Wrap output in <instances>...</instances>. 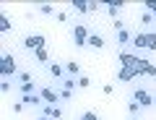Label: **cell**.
Returning a JSON list of instances; mask_svg holds the SVG:
<instances>
[{"instance_id":"30","label":"cell","mask_w":156,"mask_h":120,"mask_svg":"<svg viewBox=\"0 0 156 120\" xmlns=\"http://www.w3.org/2000/svg\"><path fill=\"white\" fill-rule=\"evenodd\" d=\"M11 107H13V112H23V110H26V107H23V104H21V102H13V104H11Z\"/></svg>"},{"instance_id":"2","label":"cell","mask_w":156,"mask_h":120,"mask_svg":"<svg viewBox=\"0 0 156 120\" xmlns=\"http://www.w3.org/2000/svg\"><path fill=\"white\" fill-rule=\"evenodd\" d=\"M138 50H148V52H156V31L154 29H148V31H135L133 37V52Z\"/></svg>"},{"instance_id":"3","label":"cell","mask_w":156,"mask_h":120,"mask_svg":"<svg viewBox=\"0 0 156 120\" xmlns=\"http://www.w3.org/2000/svg\"><path fill=\"white\" fill-rule=\"evenodd\" d=\"M130 99L138 102L143 110H151V107H154V92H151V89H143V86H135L133 92H130Z\"/></svg>"},{"instance_id":"22","label":"cell","mask_w":156,"mask_h":120,"mask_svg":"<svg viewBox=\"0 0 156 120\" xmlns=\"http://www.w3.org/2000/svg\"><path fill=\"white\" fill-rule=\"evenodd\" d=\"M37 11H39V13H42V16H57V13H55V8H52V5H50V3H42V5H39V8H37Z\"/></svg>"},{"instance_id":"6","label":"cell","mask_w":156,"mask_h":120,"mask_svg":"<svg viewBox=\"0 0 156 120\" xmlns=\"http://www.w3.org/2000/svg\"><path fill=\"white\" fill-rule=\"evenodd\" d=\"M21 47H23L26 52H37L39 47H47V39H44L42 34H29V37H23Z\"/></svg>"},{"instance_id":"25","label":"cell","mask_w":156,"mask_h":120,"mask_svg":"<svg viewBox=\"0 0 156 120\" xmlns=\"http://www.w3.org/2000/svg\"><path fill=\"white\" fill-rule=\"evenodd\" d=\"M89 86H91V78L86 73H81L78 76V89H89Z\"/></svg>"},{"instance_id":"27","label":"cell","mask_w":156,"mask_h":120,"mask_svg":"<svg viewBox=\"0 0 156 120\" xmlns=\"http://www.w3.org/2000/svg\"><path fill=\"white\" fill-rule=\"evenodd\" d=\"M143 8H146L148 13H154V16H156V0H146V3H143Z\"/></svg>"},{"instance_id":"28","label":"cell","mask_w":156,"mask_h":120,"mask_svg":"<svg viewBox=\"0 0 156 120\" xmlns=\"http://www.w3.org/2000/svg\"><path fill=\"white\" fill-rule=\"evenodd\" d=\"M55 18H57L60 24H68V18H70V16H68L65 11H57V16H55Z\"/></svg>"},{"instance_id":"4","label":"cell","mask_w":156,"mask_h":120,"mask_svg":"<svg viewBox=\"0 0 156 120\" xmlns=\"http://www.w3.org/2000/svg\"><path fill=\"white\" fill-rule=\"evenodd\" d=\"M0 73L3 78H16L18 76V63H16V55L13 52H5L3 60H0Z\"/></svg>"},{"instance_id":"21","label":"cell","mask_w":156,"mask_h":120,"mask_svg":"<svg viewBox=\"0 0 156 120\" xmlns=\"http://www.w3.org/2000/svg\"><path fill=\"white\" fill-rule=\"evenodd\" d=\"M13 86H18L13 78H3V81H0V92H3V94H8V92H13Z\"/></svg>"},{"instance_id":"29","label":"cell","mask_w":156,"mask_h":120,"mask_svg":"<svg viewBox=\"0 0 156 120\" xmlns=\"http://www.w3.org/2000/svg\"><path fill=\"white\" fill-rule=\"evenodd\" d=\"M112 29H115V31H122V29H125V24L120 21V18H115V21H112Z\"/></svg>"},{"instance_id":"7","label":"cell","mask_w":156,"mask_h":120,"mask_svg":"<svg viewBox=\"0 0 156 120\" xmlns=\"http://www.w3.org/2000/svg\"><path fill=\"white\" fill-rule=\"evenodd\" d=\"M42 115H47L50 120H62L65 118V112H62V104H42Z\"/></svg>"},{"instance_id":"12","label":"cell","mask_w":156,"mask_h":120,"mask_svg":"<svg viewBox=\"0 0 156 120\" xmlns=\"http://www.w3.org/2000/svg\"><path fill=\"white\" fill-rule=\"evenodd\" d=\"M47 76L55 78V81H62V78H65V68L57 65V63H50V65H47Z\"/></svg>"},{"instance_id":"16","label":"cell","mask_w":156,"mask_h":120,"mask_svg":"<svg viewBox=\"0 0 156 120\" xmlns=\"http://www.w3.org/2000/svg\"><path fill=\"white\" fill-rule=\"evenodd\" d=\"M65 73L70 76V78H78V76H81V65H78L76 60H68L65 63Z\"/></svg>"},{"instance_id":"1","label":"cell","mask_w":156,"mask_h":120,"mask_svg":"<svg viewBox=\"0 0 156 120\" xmlns=\"http://www.w3.org/2000/svg\"><path fill=\"white\" fill-rule=\"evenodd\" d=\"M70 37H73V45H76L78 50H86V47H89V37H91L89 24H86V21H73Z\"/></svg>"},{"instance_id":"19","label":"cell","mask_w":156,"mask_h":120,"mask_svg":"<svg viewBox=\"0 0 156 120\" xmlns=\"http://www.w3.org/2000/svg\"><path fill=\"white\" fill-rule=\"evenodd\" d=\"M107 13H109V18H112V21H115V18H117V13H120V8H122V3H107Z\"/></svg>"},{"instance_id":"17","label":"cell","mask_w":156,"mask_h":120,"mask_svg":"<svg viewBox=\"0 0 156 120\" xmlns=\"http://www.w3.org/2000/svg\"><path fill=\"white\" fill-rule=\"evenodd\" d=\"M140 24H143L146 31H148V29L156 24V16H154V13H148V11H143V13H140Z\"/></svg>"},{"instance_id":"5","label":"cell","mask_w":156,"mask_h":120,"mask_svg":"<svg viewBox=\"0 0 156 120\" xmlns=\"http://www.w3.org/2000/svg\"><path fill=\"white\" fill-rule=\"evenodd\" d=\"M37 94H39L42 99H44V104H62V99H60V92H57V89H55L52 84H42Z\"/></svg>"},{"instance_id":"20","label":"cell","mask_w":156,"mask_h":120,"mask_svg":"<svg viewBox=\"0 0 156 120\" xmlns=\"http://www.w3.org/2000/svg\"><path fill=\"white\" fill-rule=\"evenodd\" d=\"M0 31H3V34H8V31H13V24L8 21V16H5V13H0Z\"/></svg>"},{"instance_id":"18","label":"cell","mask_w":156,"mask_h":120,"mask_svg":"<svg viewBox=\"0 0 156 120\" xmlns=\"http://www.w3.org/2000/svg\"><path fill=\"white\" fill-rule=\"evenodd\" d=\"M60 86H62V89H68V92H76V89H78V78H70V76H65V78L60 81Z\"/></svg>"},{"instance_id":"10","label":"cell","mask_w":156,"mask_h":120,"mask_svg":"<svg viewBox=\"0 0 156 120\" xmlns=\"http://www.w3.org/2000/svg\"><path fill=\"white\" fill-rule=\"evenodd\" d=\"M138 52H130V50H122L120 52V65H122V68H133V63L135 60H138Z\"/></svg>"},{"instance_id":"11","label":"cell","mask_w":156,"mask_h":120,"mask_svg":"<svg viewBox=\"0 0 156 120\" xmlns=\"http://www.w3.org/2000/svg\"><path fill=\"white\" fill-rule=\"evenodd\" d=\"M117 81L120 84H133V81H138V76H135L133 68H120V73H117Z\"/></svg>"},{"instance_id":"32","label":"cell","mask_w":156,"mask_h":120,"mask_svg":"<svg viewBox=\"0 0 156 120\" xmlns=\"http://www.w3.org/2000/svg\"><path fill=\"white\" fill-rule=\"evenodd\" d=\"M154 104H156V94H154Z\"/></svg>"},{"instance_id":"8","label":"cell","mask_w":156,"mask_h":120,"mask_svg":"<svg viewBox=\"0 0 156 120\" xmlns=\"http://www.w3.org/2000/svg\"><path fill=\"white\" fill-rule=\"evenodd\" d=\"M21 104H23L26 110H34V107H42L44 99L39 97V94H21Z\"/></svg>"},{"instance_id":"13","label":"cell","mask_w":156,"mask_h":120,"mask_svg":"<svg viewBox=\"0 0 156 120\" xmlns=\"http://www.w3.org/2000/svg\"><path fill=\"white\" fill-rule=\"evenodd\" d=\"M31 55H34V63L37 65H50V50H47V47H39Z\"/></svg>"},{"instance_id":"23","label":"cell","mask_w":156,"mask_h":120,"mask_svg":"<svg viewBox=\"0 0 156 120\" xmlns=\"http://www.w3.org/2000/svg\"><path fill=\"white\" fill-rule=\"evenodd\" d=\"M16 78H18V84H29V81H37L31 73H29V71H18V76H16Z\"/></svg>"},{"instance_id":"9","label":"cell","mask_w":156,"mask_h":120,"mask_svg":"<svg viewBox=\"0 0 156 120\" xmlns=\"http://www.w3.org/2000/svg\"><path fill=\"white\" fill-rule=\"evenodd\" d=\"M133 31L130 29H122V31H117V45L122 47V50H128V47H133Z\"/></svg>"},{"instance_id":"26","label":"cell","mask_w":156,"mask_h":120,"mask_svg":"<svg viewBox=\"0 0 156 120\" xmlns=\"http://www.w3.org/2000/svg\"><path fill=\"white\" fill-rule=\"evenodd\" d=\"M78 120H99V115L91 112V110H86V112H81V118H78Z\"/></svg>"},{"instance_id":"31","label":"cell","mask_w":156,"mask_h":120,"mask_svg":"<svg viewBox=\"0 0 156 120\" xmlns=\"http://www.w3.org/2000/svg\"><path fill=\"white\" fill-rule=\"evenodd\" d=\"M34 120H50V118H47V115H37Z\"/></svg>"},{"instance_id":"24","label":"cell","mask_w":156,"mask_h":120,"mask_svg":"<svg viewBox=\"0 0 156 120\" xmlns=\"http://www.w3.org/2000/svg\"><path fill=\"white\" fill-rule=\"evenodd\" d=\"M140 110H143V107H140L138 102H133V99H130V102H128V112L133 115V118H138V115H140Z\"/></svg>"},{"instance_id":"15","label":"cell","mask_w":156,"mask_h":120,"mask_svg":"<svg viewBox=\"0 0 156 120\" xmlns=\"http://www.w3.org/2000/svg\"><path fill=\"white\" fill-rule=\"evenodd\" d=\"M73 11L78 13V16H91V8H89V3H83V0H73Z\"/></svg>"},{"instance_id":"14","label":"cell","mask_w":156,"mask_h":120,"mask_svg":"<svg viewBox=\"0 0 156 120\" xmlns=\"http://www.w3.org/2000/svg\"><path fill=\"white\" fill-rule=\"evenodd\" d=\"M89 47H94V50H104V47H107V39L99 34V31H91V37H89Z\"/></svg>"},{"instance_id":"33","label":"cell","mask_w":156,"mask_h":120,"mask_svg":"<svg viewBox=\"0 0 156 120\" xmlns=\"http://www.w3.org/2000/svg\"><path fill=\"white\" fill-rule=\"evenodd\" d=\"M130 120H138V118H130Z\"/></svg>"}]
</instances>
